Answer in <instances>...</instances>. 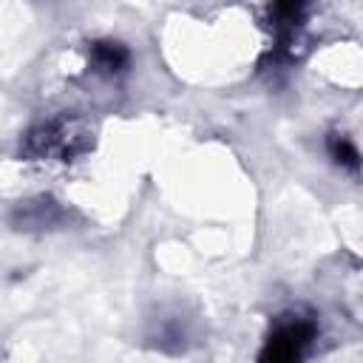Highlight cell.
<instances>
[{
  "mask_svg": "<svg viewBox=\"0 0 363 363\" xmlns=\"http://www.w3.org/2000/svg\"><path fill=\"white\" fill-rule=\"evenodd\" d=\"M91 62L96 65V71L102 74H122L130 62V54L122 43H113V40H96L91 45Z\"/></svg>",
  "mask_w": 363,
  "mask_h": 363,
  "instance_id": "cell-3",
  "label": "cell"
},
{
  "mask_svg": "<svg viewBox=\"0 0 363 363\" xmlns=\"http://www.w3.org/2000/svg\"><path fill=\"white\" fill-rule=\"evenodd\" d=\"M312 337H315V323L303 318H292L267 337L258 363H301Z\"/></svg>",
  "mask_w": 363,
  "mask_h": 363,
  "instance_id": "cell-2",
  "label": "cell"
},
{
  "mask_svg": "<svg viewBox=\"0 0 363 363\" xmlns=\"http://www.w3.org/2000/svg\"><path fill=\"white\" fill-rule=\"evenodd\" d=\"M91 147V133L88 128L74 119V116H57L51 122H43L37 130L28 133L26 142V153L37 156V159H60V162H71L74 156L85 153Z\"/></svg>",
  "mask_w": 363,
  "mask_h": 363,
  "instance_id": "cell-1",
  "label": "cell"
},
{
  "mask_svg": "<svg viewBox=\"0 0 363 363\" xmlns=\"http://www.w3.org/2000/svg\"><path fill=\"white\" fill-rule=\"evenodd\" d=\"M329 153H332V159L340 164V167H349V170H357V164H360V156H357V147L346 139V136H332L329 139Z\"/></svg>",
  "mask_w": 363,
  "mask_h": 363,
  "instance_id": "cell-4",
  "label": "cell"
}]
</instances>
